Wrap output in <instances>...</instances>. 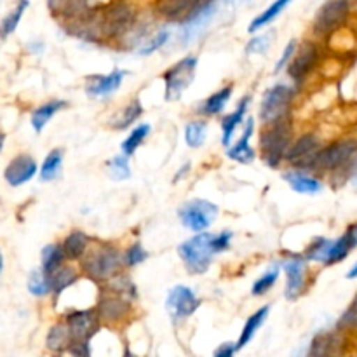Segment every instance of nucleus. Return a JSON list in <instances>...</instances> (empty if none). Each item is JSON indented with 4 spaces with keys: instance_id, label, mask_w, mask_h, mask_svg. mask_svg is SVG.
Returning a JSON list of instances; mask_svg holds the SVG:
<instances>
[{
    "instance_id": "nucleus-31",
    "label": "nucleus",
    "mask_w": 357,
    "mask_h": 357,
    "mask_svg": "<svg viewBox=\"0 0 357 357\" xmlns=\"http://www.w3.org/2000/svg\"><path fill=\"white\" fill-rule=\"evenodd\" d=\"M66 261H68V258H66L61 243H52L42 248L40 268L45 272V274L51 275L52 272L58 271V268L61 267V265H65Z\"/></svg>"
},
{
    "instance_id": "nucleus-56",
    "label": "nucleus",
    "mask_w": 357,
    "mask_h": 357,
    "mask_svg": "<svg viewBox=\"0 0 357 357\" xmlns=\"http://www.w3.org/2000/svg\"><path fill=\"white\" fill-rule=\"evenodd\" d=\"M3 143H6V135H3V132H0V152H2V149H3Z\"/></svg>"
},
{
    "instance_id": "nucleus-53",
    "label": "nucleus",
    "mask_w": 357,
    "mask_h": 357,
    "mask_svg": "<svg viewBox=\"0 0 357 357\" xmlns=\"http://www.w3.org/2000/svg\"><path fill=\"white\" fill-rule=\"evenodd\" d=\"M349 178H351V180H357V159L354 160V164H352L351 166V171H349Z\"/></svg>"
},
{
    "instance_id": "nucleus-5",
    "label": "nucleus",
    "mask_w": 357,
    "mask_h": 357,
    "mask_svg": "<svg viewBox=\"0 0 357 357\" xmlns=\"http://www.w3.org/2000/svg\"><path fill=\"white\" fill-rule=\"evenodd\" d=\"M100 13L105 42L121 40L139 17L135 7L129 2H126V0H115L112 3L108 2L107 6L101 7Z\"/></svg>"
},
{
    "instance_id": "nucleus-2",
    "label": "nucleus",
    "mask_w": 357,
    "mask_h": 357,
    "mask_svg": "<svg viewBox=\"0 0 357 357\" xmlns=\"http://www.w3.org/2000/svg\"><path fill=\"white\" fill-rule=\"evenodd\" d=\"M79 265L84 278L101 286L124 271V251L110 243H98L89 248Z\"/></svg>"
},
{
    "instance_id": "nucleus-38",
    "label": "nucleus",
    "mask_w": 357,
    "mask_h": 357,
    "mask_svg": "<svg viewBox=\"0 0 357 357\" xmlns=\"http://www.w3.org/2000/svg\"><path fill=\"white\" fill-rule=\"evenodd\" d=\"M101 286L107 289H110V291L119 293V295H122V296H128V298L132 300V302L138 298V288H136V284L132 282V279L129 278V274H126L124 271Z\"/></svg>"
},
{
    "instance_id": "nucleus-44",
    "label": "nucleus",
    "mask_w": 357,
    "mask_h": 357,
    "mask_svg": "<svg viewBox=\"0 0 357 357\" xmlns=\"http://www.w3.org/2000/svg\"><path fill=\"white\" fill-rule=\"evenodd\" d=\"M107 169L110 173L112 180L122 181L129 180L131 178V166H129V157L124 153H119V155L112 157L107 162Z\"/></svg>"
},
{
    "instance_id": "nucleus-48",
    "label": "nucleus",
    "mask_w": 357,
    "mask_h": 357,
    "mask_svg": "<svg viewBox=\"0 0 357 357\" xmlns=\"http://www.w3.org/2000/svg\"><path fill=\"white\" fill-rule=\"evenodd\" d=\"M296 49H298V42H296L295 38H293V40H289L288 44H286V47H284V51H282L281 58H279L278 63H275L274 75H278V73H281L282 70L288 68V65H289V63H291L293 56H295Z\"/></svg>"
},
{
    "instance_id": "nucleus-43",
    "label": "nucleus",
    "mask_w": 357,
    "mask_h": 357,
    "mask_svg": "<svg viewBox=\"0 0 357 357\" xmlns=\"http://www.w3.org/2000/svg\"><path fill=\"white\" fill-rule=\"evenodd\" d=\"M333 244V241L326 239V237H316L312 243L307 246L303 257L307 258V261H314V264H323L326 261L328 253H330V248Z\"/></svg>"
},
{
    "instance_id": "nucleus-35",
    "label": "nucleus",
    "mask_w": 357,
    "mask_h": 357,
    "mask_svg": "<svg viewBox=\"0 0 357 357\" xmlns=\"http://www.w3.org/2000/svg\"><path fill=\"white\" fill-rule=\"evenodd\" d=\"M150 131H152V126L146 124V122H143V124H138L136 128H132L131 132L126 136L124 142L121 143V152L128 157L135 155L136 150H138L139 146L145 143V139L149 138Z\"/></svg>"
},
{
    "instance_id": "nucleus-54",
    "label": "nucleus",
    "mask_w": 357,
    "mask_h": 357,
    "mask_svg": "<svg viewBox=\"0 0 357 357\" xmlns=\"http://www.w3.org/2000/svg\"><path fill=\"white\" fill-rule=\"evenodd\" d=\"M347 279H357V261L351 267V271L347 272Z\"/></svg>"
},
{
    "instance_id": "nucleus-49",
    "label": "nucleus",
    "mask_w": 357,
    "mask_h": 357,
    "mask_svg": "<svg viewBox=\"0 0 357 357\" xmlns=\"http://www.w3.org/2000/svg\"><path fill=\"white\" fill-rule=\"evenodd\" d=\"M239 351L237 344L234 342H225V344L218 345L213 352V357H236V352Z\"/></svg>"
},
{
    "instance_id": "nucleus-34",
    "label": "nucleus",
    "mask_w": 357,
    "mask_h": 357,
    "mask_svg": "<svg viewBox=\"0 0 357 357\" xmlns=\"http://www.w3.org/2000/svg\"><path fill=\"white\" fill-rule=\"evenodd\" d=\"M63 157H65V152L61 149H52L51 152L45 155L44 162L40 164V181L47 183V181H54L56 178L61 174L63 169Z\"/></svg>"
},
{
    "instance_id": "nucleus-14",
    "label": "nucleus",
    "mask_w": 357,
    "mask_h": 357,
    "mask_svg": "<svg viewBox=\"0 0 357 357\" xmlns=\"http://www.w3.org/2000/svg\"><path fill=\"white\" fill-rule=\"evenodd\" d=\"M201 307V300L195 291L188 286L178 284L169 289L166 298V309L173 323H181L197 312Z\"/></svg>"
},
{
    "instance_id": "nucleus-50",
    "label": "nucleus",
    "mask_w": 357,
    "mask_h": 357,
    "mask_svg": "<svg viewBox=\"0 0 357 357\" xmlns=\"http://www.w3.org/2000/svg\"><path fill=\"white\" fill-rule=\"evenodd\" d=\"M44 47H45L44 42H40V40H33L26 45L28 52H31V54H40V52L44 51Z\"/></svg>"
},
{
    "instance_id": "nucleus-26",
    "label": "nucleus",
    "mask_w": 357,
    "mask_h": 357,
    "mask_svg": "<svg viewBox=\"0 0 357 357\" xmlns=\"http://www.w3.org/2000/svg\"><path fill=\"white\" fill-rule=\"evenodd\" d=\"M80 274H82V272L77 271L72 264L61 265L58 271L52 272L51 274V289H52V295H54V298L58 300L59 296L66 291V289L72 288V286L80 279Z\"/></svg>"
},
{
    "instance_id": "nucleus-47",
    "label": "nucleus",
    "mask_w": 357,
    "mask_h": 357,
    "mask_svg": "<svg viewBox=\"0 0 357 357\" xmlns=\"http://www.w3.org/2000/svg\"><path fill=\"white\" fill-rule=\"evenodd\" d=\"M271 33L264 35H255L253 38H250V42L246 44V54L255 56V54H265V52L271 49Z\"/></svg>"
},
{
    "instance_id": "nucleus-8",
    "label": "nucleus",
    "mask_w": 357,
    "mask_h": 357,
    "mask_svg": "<svg viewBox=\"0 0 357 357\" xmlns=\"http://www.w3.org/2000/svg\"><path fill=\"white\" fill-rule=\"evenodd\" d=\"M293 98H295V87L289 84L279 82L265 91L260 105V119L264 124L281 121L289 117Z\"/></svg>"
},
{
    "instance_id": "nucleus-59",
    "label": "nucleus",
    "mask_w": 357,
    "mask_h": 357,
    "mask_svg": "<svg viewBox=\"0 0 357 357\" xmlns=\"http://www.w3.org/2000/svg\"><path fill=\"white\" fill-rule=\"evenodd\" d=\"M351 2H357V0H351Z\"/></svg>"
},
{
    "instance_id": "nucleus-3",
    "label": "nucleus",
    "mask_w": 357,
    "mask_h": 357,
    "mask_svg": "<svg viewBox=\"0 0 357 357\" xmlns=\"http://www.w3.org/2000/svg\"><path fill=\"white\" fill-rule=\"evenodd\" d=\"M293 143V124L289 117L265 124L260 135L261 159L268 167L275 169L286 160Z\"/></svg>"
},
{
    "instance_id": "nucleus-33",
    "label": "nucleus",
    "mask_w": 357,
    "mask_h": 357,
    "mask_svg": "<svg viewBox=\"0 0 357 357\" xmlns=\"http://www.w3.org/2000/svg\"><path fill=\"white\" fill-rule=\"evenodd\" d=\"M72 333H70L68 326L66 323L54 324V326L49 330L47 337H45V345H47L49 351L52 352H63V351H68V347L72 345Z\"/></svg>"
},
{
    "instance_id": "nucleus-52",
    "label": "nucleus",
    "mask_w": 357,
    "mask_h": 357,
    "mask_svg": "<svg viewBox=\"0 0 357 357\" xmlns=\"http://www.w3.org/2000/svg\"><path fill=\"white\" fill-rule=\"evenodd\" d=\"M188 171H190V162H187V164H185L183 167H181L180 171H178V173H176V176H174V181H178V180H183V176H185V174L188 173Z\"/></svg>"
},
{
    "instance_id": "nucleus-15",
    "label": "nucleus",
    "mask_w": 357,
    "mask_h": 357,
    "mask_svg": "<svg viewBox=\"0 0 357 357\" xmlns=\"http://www.w3.org/2000/svg\"><path fill=\"white\" fill-rule=\"evenodd\" d=\"M65 323L72 333L73 342H89L100 330V317L96 309H73L66 312Z\"/></svg>"
},
{
    "instance_id": "nucleus-36",
    "label": "nucleus",
    "mask_w": 357,
    "mask_h": 357,
    "mask_svg": "<svg viewBox=\"0 0 357 357\" xmlns=\"http://www.w3.org/2000/svg\"><path fill=\"white\" fill-rule=\"evenodd\" d=\"M28 6H30V0H17L16 6L13 7V10H9V14H7L2 20V23H0V38L10 37V35L17 30L21 17H23Z\"/></svg>"
},
{
    "instance_id": "nucleus-23",
    "label": "nucleus",
    "mask_w": 357,
    "mask_h": 357,
    "mask_svg": "<svg viewBox=\"0 0 357 357\" xmlns=\"http://www.w3.org/2000/svg\"><path fill=\"white\" fill-rule=\"evenodd\" d=\"M250 105H251V96L241 98L239 103H237V107H236V110L230 112V114H227L225 117L222 119V122H220V126H222V145L225 146V149H229V146L232 145L234 135H236V131L241 128V124L244 122V119H246Z\"/></svg>"
},
{
    "instance_id": "nucleus-58",
    "label": "nucleus",
    "mask_w": 357,
    "mask_h": 357,
    "mask_svg": "<svg viewBox=\"0 0 357 357\" xmlns=\"http://www.w3.org/2000/svg\"><path fill=\"white\" fill-rule=\"evenodd\" d=\"M243 2H250V0H243Z\"/></svg>"
},
{
    "instance_id": "nucleus-18",
    "label": "nucleus",
    "mask_w": 357,
    "mask_h": 357,
    "mask_svg": "<svg viewBox=\"0 0 357 357\" xmlns=\"http://www.w3.org/2000/svg\"><path fill=\"white\" fill-rule=\"evenodd\" d=\"M37 171V160L28 155V153H20L7 164L6 171H3V178H6L10 187H21V185L33 180Z\"/></svg>"
},
{
    "instance_id": "nucleus-51",
    "label": "nucleus",
    "mask_w": 357,
    "mask_h": 357,
    "mask_svg": "<svg viewBox=\"0 0 357 357\" xmlns=\"http://www.w3.org/2000/svg\"><path fill=\"white\" fill-rule=\"evenodd\" d=\"M345 234H347V236H349L352 248H354V250H356V248H357V222L352 223V225L349 227L347 230H345Z\"/></svg>"
},
{
    "instance_id": "nucleus-28",
    "label": "nucleus",
    "mask_w": 357,
    "mask_h": 357,
    "mask_svg": "<svg viewBox=\"0 0 357 357\" xmlns=\"http://www.w3.org/2000/svg\"><path fill=\"white\" fill-rule=\"evenodd\" d=\"M234 93V86L229 84V86L222 87L216 93H213L211 96L206 98L201 105H199V114L204 115V117H216V115L222 114L225 110L227 103L230 101Z\"/></svg>"
},
{
    "instance_id": "nucleus-39",
    "label": "nucleus",
    "mask_w": 357,
    "mask_h": 357,
    "mask_svg": "<svg viewBox=\"0 0 357 357\" xmlns=\"http://www.w3.org/2000/svg\"><path fill=\"white\" fill-rule=\"evenodd\" d=\"M171 28L169 26H164V28H159L157 31H153L152 35H150L149 38H146L145 42H143L142 45H139L138 49H136V52H138V56H150L153 54L155 51H159V49H162L164 45L169 42L171 38Z\"/></svg>"
},
{
    "instance_id": "nucleus-37",
    "label": "nucleus",
    "mask_w": 357,
    "mask_h": 357,
    "mask_svg": "<svg viewBox=\"0 0 357 357\" xmlns=\"http://www.w3.org/2000/svg\"><path fill=\"white\" fill-rule=\"evenodd\" d=\"M28 293L37 298H44V296L51 295V275L45 274L42 268H35V271L30 272L28 275V282H26Z\"/></svg>"
},
{
    "instance_id": "nucleus-41",
    "label": "nucleus",
    "mask_w": 357,
    "mask_h": 357,
    "mask_svg": "<svg viewBox=\"0 0 357 357\" xmlns=\"http://www.w3.org/2000/svg\"><path fill=\"white\" fill-rule=\"evenodd\" d=\"M354 250L351 244V239H349L347 234H344V236H340L338 239L333 241V244H331L330 248V253H328V258L326 261H324V267H333V265L340 264V261H344L345 258L351 255V251Z\"/></svg>"
},
{
    "instance_id": "nucleus-25",
    "label": "nucleus",
    "mask_w": 357,
    "mask_h": 357,
    "mask_svg": "<svg viewBox=\"0 0 357 357\" xmlns=\"http://www.w3.org/2000/svg\"><path fill=\"white\" fill-rule=\"evenodd\" d=\"M61 244L68 261H80L89 251L91 237L84 230H72Z\"/></svg>"
},
{
    "instance_id": "nucleus-9",
    "label": "nucleus",
    "mask_w": 357,
    "mask_h": 357,
    "mask_svg": "<svg viewBox=\"0 0 357 357\" xmlns=\"http://www.w3.org/2000/svg\"><path fill=\"white\" fill-rule=\"evenodd\" d=\"M220 208L208 199H192L178 209L181 225L190 232H206L218 218Z\"/></svg>"
},
{
    "instance_id": "nucleus-22",
    "label": "nucleus",
    "mask_w": 357,
    "mask_h": 357,
    "mask_svg": "<svg viewBox=\"0 0 357 357\" xmlns=\"http://www.w3.org/2000/svg\"><path fill=\"white\" fill-rule=\"evenodd\" d=\"M204 0H160L157 6V14L164 20L183 23Z\"/></svg>"
},
{
    "instance_id": "nucleus-20",
    "label": "nucleus",
    "mask_w": 357,
    "mask_h": 357,
    "mask_svg": "<svg viewBox=\"0 0 357 357\" xmlns=\"http://www.w3.org/2000/svg\"><path fill=\"white\" fill-rule=\"evenodd\" d=\"M282 180L291 187L293 192L302 195H317L324 188V183L310 171L291 169L282 174Z\"/></svg>"
},
{
    "instance_id": "nucleus-4",
    "label": "nucleus",
    "mask_w": 357,
    "mask_h": 357,
    "mask_svg": "<svg viewBox=\"0 0 357 357\" xmlns=\"http://www.w3.org/2000/svg\"><path fill=\"white\" fill-rule=\"evenodd\" d=\"M357 159V138L347 136V138H338L335 142L323 145L319 155L316 159L314 171L317 173H344L349 178L351 166Z\"/></svg>"
},
{
    "instance_id": "nucleus-17",
    "label": "nucleus",
    "mask_w": 357,
    "mask_h": 357,
    "mask_svg": "<svg viewBox=\"0 0 357 357\" xmlns=\"http://www.w3.org/2000/svg\"><path fill=\"white\" fill-rule=\"evenodd\" d=\"M128 72L121 68H114L107 75H89L86 79V94L93 100H103V98L112 96L114 93H117L119 87L124 82Z\"/></svg>"
},
{
    "instance_id": "nucleus-6",
    "label": "nucleus",
    "mask_w": 357,
    "mask_h": 357,
    "mask_svg": "<svg viewBox=\"0 0 357 357\" xmlns=\"http://www.w3.org/2000/svg\"><path fill=\"white\" fill-rule=\"evenodd\" d=\"M197 56L188 54L181 58L180 61L174 63L171 68L162 73L164 80V100L176 101L183 96L185 91L190 87L195 80V72H197Z\"/></svg>"
},
{
    "instance_id": "nucleus-21",
    "label": "nucleus",
    "mask_w": 357,
    "mask_h": 357,
    "mask_svg": "<svg viewBox=\"0 0 357 357\" xmlns=\"http://www.w3.org/2000/svg\"><path fill=\"white\" fill-rule=\"evenodd\" d=\"M255 132V119L250 117L246 121V126H244V131L241 135V138L237 139L234 145H230L227 149V157L234 162H239V164H251L257 157L255 153L253 146H251V136Z\"/></svg>"
},
{
    "instance_id": "nucleus-32",
    "label": "nucleus",
    "mask_w": 357,
    "mask_h": 357,
    "mask_svg": "<svg viewBox=\"0 0 357 357\" xmlns=\"http://www.w3.org/2000/svg\"><path fill=\"white\" fill-rule=\"evenodd\" d=\"M143 115V105L139 101V98H135V100L129 101L121 112L114 117V121L110 122V126L117 131H124V129L131 128L135 122H138V119Z\"/></svg>"
},
{
    "instance_id": "nucleus-10",
    "label": "nucleus",
    "mask_w": 357,
    "mask_h": 357,
    "mask_svg": "<svg viewBox=\"0 0 357 357\" xmlns=\"http://www.w3.org/2000/svg\"><path fill=\"white\" fill-rule=\"evenodd\" d=\"M321 149H323V143L316 132H303L298 138L293 139L288 155H286V162H289L296 169L314 171Z\"/></svg>"
},
{
    "instance_id": "nucleus-57",
    "label": "nucleus",
    "mask_w": 357,
    "mask_h": 357,
    "mask_svg": "<svg viewBox=\"0 0 357 357\" xmlns=\"http://www.w3.org/2000/svg\"><path fill=\"white\" fill-rule=\"evenodd\" d=\"M3 272V257H2V251H0V275Z\"/></svg>"
},
{
    "instance_id": "nucleus-7",
    "label": "nucleus",
    "mask_w": 357,
    "mask_h": 357,
    "mask_svg": "<svg viewBox=\"0 0 357 357\" xmlns=\"http://www.w3.org/2000/svg\"><path fill=\"white\" fill-rule=\"evenodd\" d=\"M351 0H326L314 17L312 31L316 37H330L337 33L351 17Z\"/></svg>"
},
{
    "instance_id": "nucleus-29",
    "label": "nucleus",
    "mask_w": 357,
    "mask_h": 357,
    "mask_svg": "<svg viewBox=\"0 0 357 357\" xmlns=\"http://www.w3.org/2000/svg\"><path fill=\"white\" fill-rule=\"evenodd\" d=\"M291 2L293 0H274L267 9L261 10L257 17H253V21H251L250 26H248V33H258L260 30H264V28L268 26L272 21L278 20V17L288 9V6Z\"/></svg>"
},
{
    "instance_id": "nucleus-16",
    "label": "nucleus",
    "mask_w": 357,
    "mask_h": 357,
    "mask_svg": "<svg viewBox=\"0 0 357 357\" xmlns=\"http://www.w3.org/2000/svg\"><path fill=\"white\" fill-rule=\"evenodd\" d=\"M321 51L319 45L316 42L309 40L302 45L300 49H296L295 56H293L291 63L288 65V75L289 79L295 84L305 82L307 77L317 68V63H319Z\"/></svg>"
},
{
    "instance_id": "nucleus-42",
    "label": "nucleus",
    "mask_w": 357,
    "mask_h": 357,
    "mask_svg": "<svg viewBox=\"0 0 357 357\" xmlns=\"http://www.w3.org/2000/svg\"><path fill=\"white\" fill-rule=\"evenodd\" d=\"M208 136V122L206 121H190L185 126V143L190 149H201L206 143Z\"/></svg>"
},
{
    "instance_id": "nucleus-40",
    "label": "nucleus",
    "mask_w": 357,
    "mask_h": 357,
    "mask_svg": "<svg viewBox=\"0 0 357 357\" xmlns=\"http://www.w3.org/2000/svg\"><path fill=\"white\" fill-rule=\"evenodd\" d=\"M281 264H275L268 268L265 274H261L257 281L253 282V288H251V295L253 296H264L271 291L275 286V282L279 281V275H281Z\"/></svg>"
},
{
    "instance_id": "nucleus-13",
    "label": "nucleus",
    "mask_w": 357,
    "mask_h": 357,
    "mask_svg": "<svg viewBox=\"0 0 357 357\" xmlns=\"http://www.w3.org/2000/svg\"><path fill=\"white\" fill-rule=\"evenodd\" d=\"M307 258L303 255H289L288 258L281 261V267L286 275V286H284V298L288 302H295L303 295L307 288Z\"/></svg>"
},
{
    "instance_id": "nucleus-45",
    "label": "nucleus",
    "mask_w": 357,
    "mask_h": 357,
    "mask_svg": "<svg viewBox=\"0 0 357 357\" xmlns=\"http://www.w3.org/2000/svg\"><path fill=\"white\" fill-rule=\"evenodd\" d=\"M146 258H149V251L143 248L142 243H132L131 246H128L124 250L126 268L138 267V265H142L143 261H146Z\"/></svg>"
},
{
    "instance_id": "nucleus-30",
    "label": "nucleus",
    "mask_w": 357,
    "mask_h": 357,
    "mask_svg": "<svg viewBox=\"0 0 357 357\" xmlns=\"http://www.w3.org/2000/svg\"><path fill=\"white\" fill-rule=\"evenodd\" d=\"M268 314H271V305H264V307H260L257 312H253L250 317H248L246 323H244V326H243V331H241L239 340H237V347L244 349L246 345H250V342L253 340L255 335H257V331L265 324Z\"/></svg>"
},
{
    "instance_id": "nucleus-55",
    "label": "nucleus",
    "mask_w": 357,
    "mask_h": 357,
    "mask_svg": "<svg viewBox=\"0 0 357 357\" xmlns=\"http://www.w3.org/2000/svg\"><path fill=\"white\" fill-rule=\"evenodd\" d=\"M122 357H138V356H136L135 352H131V349L126 347L124 352H122Z\"/></svg>"
},
{
    "instance_id": "nucleus-11",
    "label": "nucleus",
    "mask_w": 357,
    "mask_h": 357,
    "mask_svg": "<svg viewBox=\"0 0 357 357\" xmlns=\"http://www.w3.org/2000/svg\"><path fill=\"white\" fill-rule=\"evenodd\" d=\"M132 307V300L128 296H122L119 293L110 291V289L101 286L96 298V312L98 317L103 324H117L129 316Z\"/></svg>"
},
{
    "instance_id": "nucleus-19",
    "label": "nucleus",
    "mask_w": 357,
    "mask_h": 357,
    "mask_svg": "<svg viewBox=\"0 0 357 357\" xmlns=\"http://www.w3.org/2000/svg\"><path fill=\"white\" fill-rule=\"evenodd\" d=\"M47 7L52 16L58 17L61 23L77 20L89 10L98 9L94 0H47Z\"/></svg>"
},
{
    "instance_id": "nucleus-1",
    "label": "nucleus",
    "mask_w": 357,
    "mask_h": 357,
    "mask_svg": "<svg viewBox=\"0 0 357 357\" xmlns=\"http://www.w3.org/2000/svg\"><path fill=\"white\" fill-rule=\"evenodd\" d=\"M232 239V230H223L218 234L206 230V232L194 234L190 239L181 243L178 246V255H180L188 274L202 275L211 268L216 255L230 250Z\"/></svg>"
},
{
    "instance_id": "nucleus-12",
    "label": "nucleus",
    "mask_w": 357,
    "mask_h": 357,
    "mask_svg": "<svg viewBox=\"0 0 357 357\" xmlns=\"http://www.w3.org/2000/svg\"><path fill=\"white\" fill-rule=\"evenodd\" d=\"M220 7V0H204L183 23H180V37L185 45L197 40L208 26L211 24L213 17L216 16Z\"/></svg>"
},
{
    "instance_id": "nucleus-24",
    "label": "nucleus",
    "mask_w": 357,
    "mask_h": 357,
    "mask_svg": "<svg viewBox=\"0 0 357 357\" xmlns=\"http://www.w3.org/2000/svg\"><path fill=\"white\" fill-rule=\"evenodd\" d=\"M66 107H68V103H66L65 100H51L47 101V103H42L40 107L35 108V110L31 112L30 117V124L31 128H33V131L37 132V135H40L45 129V126L51 122V119L54 117L56 114H59L61 110H65Z\"/></svg>"
},
{
    "instance_id": "nucleus-46",
    "label": "nucleus",
    "mask_w": 357,
    "mask_h": 357,
    "mask_svg": "<svg viewBox=\"0 0 357 357\" xmlns=\"http://www.w3.org/2000/svg\"><path fill=\"white\" fill-rule=\"evenodd\" d=\"M357 330V295L351 302V305L345 309L340 319L337 323V331H354Z\"/></svg>"
},
{
    "instance_id": "nucleus-27",
    "label": "nucleus",
    "mask_w": 357,
    "mask_h": 357,
    "mask_svg": "<svg viewBox=\"0 0 357 357\" xmlns=\"http://www.w3.org/2000/svg\"><path fill=\"white\" fill-rule=\"evenodd\" d=\"M342 347V337L338 333H319L312 340L307 357H337Z\"/></svg>"
}]
</instances>
